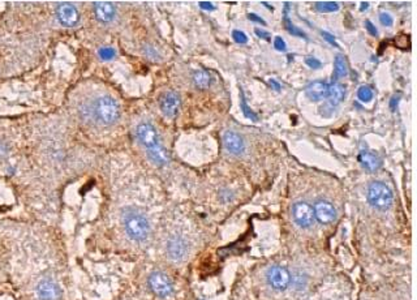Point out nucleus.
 <instances>
[{
    "instance_id": "nucleus-1",
    "label": "nucleus",
    "mask_w": 417,
    "mask_h": 300,
    "mask_svg": "<svg viewBox=\"0 0 417 300\" xmlns=\"http://www.w3.org/2000/svg\"><path fill=\"white\" fill-rule=\"evenodd\" d=\"M123 222L128 236L134 241H145L150 235V223L146 215L136 209H127L123 213Z\"/></svg>"
},
{
    "instance_id": "nucleus-2",
    "label": "nucleus",
    "mask_w": 417,
    "mask_h": 300,
    "mask_svg": "<svg viewBox=\"0 0 417 300\" xmlns=\"http://www.w3.org/2000/svg\"><path fill=\"white\" fill-rule=\"evenodd\" d=\"M91 115L103 125H111L120 116V107L114 98L102 95L97 98L91 106Z\"/></svg>"
},
{
    "instance_id": "nucleus-3",
    "label": "nucleus",
    "mask_w": 417,
    "mask_h": 300,
    "mask_svg": "<svg viewBox=\"0 0 417 300\" xmlns=\"http://www.w3.org/2000/svg\"><path fill=\"white\" fill-rule=\"evenodd\" d=\"M368 201L377 210H387L394 201V196L384 183L373 182L368 188Z\"/></svg>"
},
{
    "instance_id": "nucleus-4",
    "label": "nucleus",
    "mask_w": 417,
    "mask_h": 300,
    "mask_svg": "<svg viewBox=\"0 0 417 300\" xmlns=\"http://www.w3.org/2000/svg\"><path fill=\"white\" fill-rule=\"evenodd\" d=\"M150 288L159 297H168L173 292L172 280L162 271H154L149 277Z\"/></svg>"
},
{
    "instance_id": "nucleus-5",
    "label": "nucleus",
    "mask_w": 417,
    "mask_h": 300,
    "mask_svg": "<svg viewBox=\"0 0 417 300\" xmlns=\"http://www.w3.org/2000/svg\"><path fill=\"white\" fill-rule=\"evenodd\" d=\"M137 138L142 143L147 152L160 146L159 137L155 128L149 123H141L137 127Z\"/></svg>"
},
{
    "instance_id": "nucleus-6",
    "label": "nucleus",
    "mask_w": 417,
    "mask_h": 300,
    "mask_svg": "<svg viewBox=\"0 0 417 300\" xmlns=\"http://www.w3.org/2000/svg\"><path fill=\"white\" fill-rule=\"evenodd\" d=\"M266 277L267 282L270 283V286L278 291L286 290L291 282L290 271L287 270L286 267L278 266V265L271 266L270 269L267 270Z\"/></svg>"
},
{
    "instance_id": "nucleus-7",
    "label": "nucleus",
    "mask_w": 417,
    "mask_h": 300,
    "mask_svg": "<svg viewBox=\"0 0 417 300\" xmlns=\"http://www.w3.org/2000/svg\"><path fill=\"white\" fill-rule=\"evenodd\" d=\"M292 217L293 221L296 222L300 227H310L314 222V212L313 208L308 202H296L292 206Z\"/></svg>"
},
{
    "instance_id": "nucleus-8",
    "label": "nucleus",
    "mask_w": 417,
    "mask_h": 300,
    "mask_svg": "<svg viewBox=\"0 0 417 300\" xmlns=\"http://www.w3.org/2000/svg\"><path fill=\"white\" fill-rule=\"evenodd\" d=\"M56 15H58L60 24L63 26H67V28L76 26L78 24V20H80L77 8L72 3H67V2L59 4L58 10H56Z\"/></svg>"
},
{
    "instance_id": "nucleus-9",
    "label": "nucleus",
    "mask_w": 417,
    "mask_h": 300,
    "mask_svg": "<svg viewBox=\"0 0 417 300\" xmlns=\"http://www.w3.org/2000/svg\"><path fill=\"white\" fill-rule=\"evenodd\" d=\"M189 251L188 241L184 238L176 235L169 239L167 243V253H168L169 258L173 261H182L186 257Z\"/></svg>"
},
{
    "instance_id": "nucleus-10",
    "label": "nucleus",
    "mask_w": 417,
    "mask_h": 300,
    "mask_svg": "<svg viewBox=\"0 0 417 300\" xmlns=\"http://www.w3.org/2000/svg\"><path fill=\"white\" fill-rule=\"evenodd\" d=\"M180 97L175 91H167L162 95L159 101V107L167 117H175L180 110Z\"/></svg>"
},
{
    "instance_id": "nucleus-11",
    "label": "nucleus",
    "mask_w": 417,
    "mask_h": 300,
    "mask_svg": "<svg viewBox=\"0 0 417 300\" xmlns=\"http://www.w3.org/2000/svg\"><path fill=\"white\" fill-rule=\"evenodd\" d=\"M313 212H314V218L323 225L331 223L336 218L335 206L329 201H323V200L318 201L313 208Z\"/></svg>"
},
{
    "instance_id": "nucleus-12",
    "label": "nucleus",
    "mask_w": 417,
    "mask_h": 300,
    "mask_svg": "<svg viewBox=\"0 0 417 300\" xmlns=\"http://www.w3.org/2000/svg\"><path fill=\"white\" fill-rule=\"evenodd\" d=\"M37 293L41 300H59L62 296V288L54 280L43 279L37 286Z\"/></svg>"
},
{
    "instance_id": "nucleus-13",
    "label": "nucleus",
    "mask_w": 417,
    "mask_h": 300,
    "mask_svg": "<svg viewBox=\"0 0 417 300\" xmlns=\"http://www.w3.org/2000/svg\"><path fill=\"white\" fill-rule=\"evenodd\" d=\"M223 143H225L226 149L232 154H241L244 152L245 145L243 137L239 133L234 132V130H226L225 134H223Z\"/></svg>"
},
{
    "instance_id": "nucleus-14",
    "label": "nucleus",
    "mask_w": 417,
    "mask_h": 300,
    "mask_svg": "<svg viewBox=\"0 0 417 300\" xmlns=\"http://www.w3.org/2000/svg\"><path fill=\"white\" fill-rule=\"evenodd\" d=\"M94 13L101 23H111L115 19L116 10L114 4L111 2H95L94 3Z\"/></svg>"
},
{
    "instance_id": "nucleus-15",
    "label": "nucleus",
    "mask_w": 417,
    "mask_h": 300,
    "mask_svg": "<svg viewBox=\"0 0 417 300\" xmlns=\"http://www.w3.org/2000/svg\"><path fill=\"white\" fill-rule=\"evenodd\" d=\"M306 95L312 101H322L329 94V85L323 81H312L305 89Z\"/></svg>"
},
{
    "instance_id": "nucleus-16",
    "label": "nucleus",
    "mask_w": 417,
    "mask_h": 300,
    "mask_svg": "<svg viewBox=\"0 0 417 300\" xmlns=\"http://www.w3.org/2000/svg\"><path fill=\"white\" fill-rule=\"evenodd\" d=\"M358 161L362 165V167L368 170V171H375L382 165L381 158L377 154L368 152V150H362L361 153L358 154Z\"/></svg>"
},
{
    "instance_id": "nucleus-17",
    "label": "nucleus",
    "mask_w": 417,
    "mask_h": 300,
    "mask_svg": "<svg viewBox=\"0 0 417 300\" xmlns=\"http://www.w3.org/2000/svg\"><path fill=\"white\" fill-rule=\"evenodd\" d=\"M327 98H329L330 104H332V106H336V104H339L340 102H343V99L345 98L344 86H342L340 84L330 85Z\"/></svg>"
},
{
    "instance_id": "nucleus-18",
    "label": "nucleus",
    "mask_w": 417,
    "mask_h": 300,
    "mask_svg": "<svg viewBox=\"0 0 417 300\" xmlns=\"http://www.w3.org/2000/svg\"><path fill=\"white\" fill-rule=\"evenodd\" d=\"M193 82L198 89H206L212 84V77L206 71H197L193 75Z\"/></svg>"
},
{
    "instance_id": "nucleus-19",
    "label": "nucleus",
    "mask_w": 417,
    "mask_h": 300,
    "mask_svg": "<svg viewBox=\"0 0 417 300\" xmlns=\"http://www.w3.org/2000/svg\"><path fill=\"white\" fill-rule=\"evenodd\" d=\"M347 63H345L344 56L342 55H336L335 56V77L336 78H342L344 76H347Z\"/></svg>"
},
{
    "instance_id": "nucleus-20",
    "label": "nucleus",
    "mask_w": 417,
    "mask_h": 300,
    "mask_svg": "<svg viewBox=\"0 0 417 300\" xmlns=\"http://www.w3.org/2000/svg\"><path fill=\"white\" fill-rule=\"evenodd\" d=\"M314 7L318 12H336L339 10L336 2H317Z\"/></svg>"
},
{
    "instance_id": "nucleus-21",
    "label": "nucleus",
    "mask_w": 417,
    "mask_h": 300,
    "mask_svg": "<svg viewBox=\"0 0 417 300\" xmlns=\"http://www.w3.org/2000/svg\"><path fill=\"white\" fill-rule=\"evenodd\" d=\"M357 97L361 102H364V103H368V102H370L371 99H373V90H371L370 86H368V85H364V86H361V88L358 89Z\"/></svg>"
},
{
    "instance_id": "nucleus-22",
    "label": "nucleus",
    "mask_w": 417,
    "mask_h": 300,
    "mask_svg": "<svg viewBox=\"0 0 417 300\" xmlns=\"http://www.w3.org/2000/svg\"><path fill=\"white\" fill-rule=\"evenodd\" d=\"M241 108H243V111H244V114L247 117H251L252 120H256V119H257V116L254 115L253 111L249 110V107L247 106V102H245V99H244V95H241Z\"/></svg>"
},
{
    "instance_id": "nucleus-23",
    "label": "nucleus",
    "mask_w": 417,
    "mask_h": 300,
    "mask_svg": "<svg viewBox=\"0 0 417 300\" xmlns=\"http://www.w3.org/2000/svg\"><path fill=\"white\" fill-rule=\"evenodd\" d=\"M379 20H381L382 25H384V26H391L392 25V23H394V20H392L391 15L387 12H382L381 15H379Z\"/></svg>"
},
{
    "instance_id": "nucleus-24",
    "label": "nucleus",
    "mask_w": 417,
    "mask_h": 300,
    "mask_svg": "<svg viewBox=\"0 0 417 300\" xmlns=\"http://www.w3.org/2000/svg\"><path fill=\"white\" fill-rule=\"evenodd\" d=\"M99 56L103 60H110L115 56V51L112 49H101L99 50Z\"/></svg>"
},
{
    "instance_id": "nucleus-25",
    "label": "nucleus",
    "mask_w": 417,
    "mask_h": 300,
    "mask_svg": "<svg viewBox=\"0 0 417 300\" xmlns=\"http://www.w3.org/2000/svg\"><path fill=\"white\" fill-rule=\"evenodd\" d=\"M232 37H234V39L238 43H247L248 41L247 36L243 32H240V30H234L232 32Z\"/></svg>"
},
{
    "instance_id": "nucleus-26",
    "label": "nucleus",
    "mask_w": 417,
    "mask_h": 300,
    "mask_svg": "<svg viewBox=\"0 0 417 300\" xmlns=\"http://www.w3.org/2000/svg\"><path fill=\"white\" fill-rule=\"evenodd\" d=\"M274 47H275L278 51H286V49H287L286 42H284L283 38H280V37H277V38H275V41H274Z\"/></svg>"
},
{
    "instance_id": "nucleus-27",
    "label": "nucleus",
    "mask_w": 417,
    "mask_h": 300,
    "mask_svg": "<svg viewBox=\"0 0 417 300\" xmlns=\"http://www.w3.org/2000/svg\"><path fill=\"white\" fill-rule=\"evenodd\" d=\"M305 62H306V64L309 65L310 68H313V69L321 68V67H322V63L319 62V60H317V59H314V58H306Z\"/></svg>"
},
{
    "instance_id": "nucleus-28",
    "label": "nucleus",
    "mask_w": 417,
    "mask_h": 300,
    "mask_svg": "<svg viewBox=\"0 0 417 300\" xmlns=\"http://www.w3.org/2000/svg\"><path fill=\"white\" fill-rule=\"evenodd\" d=\"M365 28L368 29V32L370 33L371 36H377V34H378L377 28H375V26L371 24V21H369V20H366V21H365Z\"/></svg>"
},
{
    "instance_id": "nucleus-29",
    "label": "nucleus",
    "mask_w": 417,
    "mask_h": 300,
    "mask_svg": "<svg viewBox=\"0 0 417 300\" xmlns=\"http://www.w3.org/2000/svg\"><path fill=\"white\" fill-rule=\"evenodd\" d=\"M321 34H322V37L326 39V41H327V42L331 43V45H335L336 46L335 38H334V36H331V34H329V33H326V32H322V33H321Z\"/></svg>"
},
{
    "instance_id": "nucleus-30",
    "label": "nucleus",
    "mask_w": 417,
    "mask_h": 300,
    "mask_svg": "<svg viewBox=\"0 0 417 300\" xmlns=\"http://www.w3.org/2000/svg\"><path fill=\"white\" fill-rule=\"evenodd\" d=\"M199 7H201V8H203L205 11H213V10H214V6H213L212 3H207V2H201V3H199Z\"/></svg>"
},
{
    "instance_id": "nucleus-31",
    "label": "nucleus",
    "mask_w": 417,
    "mask_h": 300,
    "mask_svg": "<svg viewBox=\"0 0 417 300\" xmlns=\"http://www.w3.org/2000/svg\"><path fill=\"white\" fill-rule=\"evenodd\" d=\"M248 17H249V19L251 20H253V21H256V23H261V24H266L264 21V20L261 19V17H258V16H256V15H253V13H251V15H248Z\"/></svg>"
},
{
    "instance_id": "nucleus-32",
    "label": "nucleus",
    "mask_w": 417,
    "mask_h": 300,
    "mask_svg": "<svg viewBox=\"0 0 417 300\" xmlns=\"http://www.w3.org/2000/svg\"><path fill=\"white\" fill-rule=\"evenodd\" d=\"M256 34H257L258 37H261V38H264V39H269V34H267V33H264V32H261V30H256Z\"/></svg>"
},
{
    "instance_id": "nucleus-33",
    "label": "nucleus",
    "mask_w": 417,
    "mask_h": 300,
    "mask_svg": "<svg viewBox=\"0 0 417 300\" xmlns=\"http://www.w3.org/2000/svg\"><path fill=\"white\" fill-rule=\"evenodd\" d=\"M270 85H271V86H273L274 89H275V90H279V89H280V85L278 84V82L275 81V80H270Z\"/></svg>"
},
{
    "instance_id": "nucleus-34",
    "label": "nucleus",
    "mask_w": 417,
    "mask_h": 300,
    "mask_svg": "<svg viewBox=\"0 0 417 300\" xmlns=\"http://www.w3.org/2000/svg\"><path fill=\"white\" fill-rule=\"evenodd\" d=\"M6 152H7V147L4 146L3 143H0V156H4V154H6Z\"/></svg>"
},
{
    "instance_id": "nucleus-35",
    "label": "nucleus",
    "mask_w": 417,
    "mask_h": 300,
    "mask_svg": "<svg viewBox=\"0 0 417 300\" xmlns=\"http://www.w3.org/2000/svg\"><path fill=\"white\" fill-rule=\"evenodd\" d=\"M368 7H369V3H361V11H366Z\"/></svg>"
}]
</instances>
